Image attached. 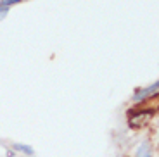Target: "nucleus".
I'll use <instances>...</instances> for the list:
<instances>
[{"label": "nucleus", "instance_id": "obj_2", "mask_svg": "<svg viewBox=\"0 0 159 157\" xmlns=\"http://www.w3.org/2000/svg\"><path fill=\"white\" fill-rule=\"evenodd\" d=\"M151 116H152V110H147V112H137V114H131L130 124H131V126L143 124V121H145V119H149Z\"/></svg>", "mask_w": 159, "mask_h": 157}, {"label": "nucleus", "instance_id": "obj_5", "mask_svg": "<svg viewBox=\"0 0 159 157\" xmlns=\"http://www.w3.org/2000/svg\"><path fill=\"white\" fill-rule=\"evenodd\" d=\"M21 0H0V9H9L11 5L19 4Z\"/></svg>", "mask_w": 159, "mask_h": 157}, {"label": "nucleus", "instance_id": "obj_6", "mask_svg": "<svg viewBox=\"0 0 159 157\" xmlns=\"http://www.w3.org/2000/svg\"><path fill=\"white\" fill-rule=\"evenodd\" d=\"M9 14V9H0V21H4Z\"/></svg>", "mask_w": 159, "mask_h": 157}, {"label": "nucleus", "instance_id": "obj_4", "mask_svg": "<svg viewBox=\"0 0 159 157\" xmlns=\"http://www.w3.org/2000/svg\"><path fill=\"white\" fill-rule=\"evenodd\" d=\"M137 157H151V149H149V143H142V145L139 147Z\"/></svg>", "mask_w": 159, "mask_h": 157}, {"label": "nucleus", "instance_id": "obj_3", "mask_svg": "<svg viewBox=\"0 0 159 157\" xmlns=\"http://www.w3.org/2000/svg\"><path fill=\"white\" fill-rule=\"evenodd\" d=\"M14 150L23 152V154H26V155H31V154H33L31 147H30V145H23V143H14Z\"/></svg>", "mask_w": 159, "mask_h": 157}, {"label": "nucleus", "instance_id": "obj_1", "mask_svg": "<svg viewBox=\"0 0 159 157\" xmlns=\"http://www.w3.org/2000/svg\"><path fill=\"white\" fill-rule=\"evenodd\" d=\"M157 88H159V83L154 81V85H151V87H147V88H143V90H139L135 95H133V102H140V100H145V98L156 95V93H157Z\"/></svg>", "mask_w": 159, "mask_h": 157}]
</instances>
